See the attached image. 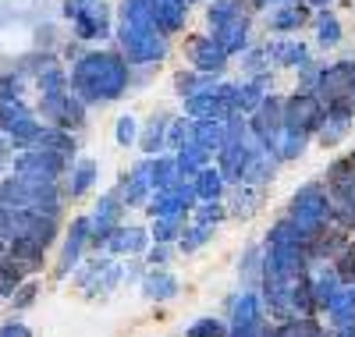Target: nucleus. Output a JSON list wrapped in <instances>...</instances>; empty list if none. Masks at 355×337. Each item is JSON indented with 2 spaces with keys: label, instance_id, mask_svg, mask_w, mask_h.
Listing matches in <instances>:
<instances>
[{
  "label": "nucleus",
  "instance_id": "nucleus-1",
  "mask_svg": "<svg viewBox=\"0 0 355 337\" xmlns=\"http://www.w3.org/2000/svg\"><path fill=\"white\" fill-rule=\"evenodd\" d=\"M68 89L89 107V103H114L128 89V64L114 50H89L75 60L68 75Z\"/></svg>",
  "mask_w": 355,
  "mask_h": 337
},
{
  "label": "nucleus",
  "instance_id": "nucleus-2",
  "mask_svg": "<svg viewBox=\"0 0 355 337\" xmlns=\"http://www.w3.org/2000/svg\"><path fill=\"white\" fill-rule=\"evenodd\" d=\"M125 64H153L167 53V36L157 28L153 15L146 11V0H125L121 4V28H117Z\"/></svg>",
  "mask_w": 355,
  "mask_h": 337
},
{
  "label": "nucleus",
  "instance_id": "nucleus-3",
  "mask_svg": "<svg viewBox=\"0 0 355 337\" xmlns=\"http://www.w3.org/2000/svg\"><path fill=\"white\" fill-rule=\"evenodd\" d=\"M206 25H210V40L227 57L249 46V11L242 8V0H214L206 8Z\"/></svg>",
  "mask_w": 355,
  "mask_h": 337
},
{
  "label": "nucleus",
  "instance_id": "nucleus-4",
  "mask_svg": "<svg viewBox=\"0 0 355 337\" xmlns=\"http://www.w3.org/2000/svg\"><path fill=\"white\" fill-rule=\"evenodd\" d=\"M196 192H192V181L189 178H174L171 185L157 189L150 196V202H146V213H150L153 221H185L189 213L196 209Z\"/></svg>",
  "mask_w": 355,
  "mask_h": 337
},
{
  "label": "nucleus",
  "instance_id": "nucleus-5",
  "mask_svg": "<svg viewBox=\"0 0 355 337\" xmlns=\"http://www.w3.org/2000/svg\"><path fill=\"white\" fill-rule=\"evenodd\" d=\"M36 117L43 121L46 128L78 132L85 125V103L71 93V89H64V93H46V96H40Z\"/></svg>",
  "mask_w": 355,
  "mask_h": 337
},
{
  "label": "nucleus",
  "instance_id": "nucleus-6",
  "mask_svg": "<svg viewBox=\"0 0 355 337\" xmlns=\"http://www.w3.org/2000/svg\"><path fill=\"white\" fill-rule=\"evenodd\" d=\"M64 171H68V160L57 157V153L25 149V153H15V157H11V171L8 174L25 178V181H53V185H61Z\"/></svg>",
  "mask_w": 355,
  "mask_h": 337
},
{
  "label": "nucleus",
  "instance_id": "nucleus-7",
  "mask_svg": "<svg viewBox=\"0 0 355 337\" xmlns=\"http://www.w3.org/2000/svg\"><path fill=\"white\" fill-rule=\"evenodd\" d=\"M352 85H355V60H338V64L320 68L316 85H313V96L323 107L352 103Z\"/></svg>",
  "mask_w": 355,
  "mask_h": 337
},
{
  "label": "nucleus",
  "instance_id": "nucleus-8",
  "mask_svg": "<svg viewBox=\"0 0 355 337\" xmlns=\"http://www.w3.org/2000/svg\"><path fill=\"white\" fill-rule=\"evenodd\" d=\"M189 121H227L234 114V82H217L199 96L185 100Z\"/></svg>",
  "mask_w": 355,
  "mask_h": 337
},
{
  "label": "nucleus",
  "instance_id": "nucleus-9",
  "mask_svg": "<svg viewBox=\"0 0 355 337\" xmlns=\"http://www.w3.org/2000/svg\"><path fill=\"white\" fill-rule=\"evenodd\" d=\"M125 202H121V196L117 192H103L100 199H96V206H93V213H89V249H103L107 245V238L121 227L125 221Z\"/></svg>",
  "mask_w": 355,
  "mask_h": 337
},
{
  "label": "nucleus",
  "instance_id": "nucleus-10",
  "mask_svg": "<svg viewBox=\"0 0 355 337\" xmlns=\"http://www.w3.org/2000/svg\"><path fill=\"white\" fill-rule=\"evenodd\" d=\"M64 18L75 25V36L85 43H96L110 33V11L93 0V4H82V0H64Z\"/></svg>",
  "mask_w": 355,
  "mask_h": 337
},
{
  "label": "nucleus",
  "instance_id": "nucleus-11",
  "mask_svg": "<svg viewBox=\"0 0 355 337\" xmlns=\"http://www.w3.org/2000/svg\"><path fill=\"white\" fill-rule=\"evenodd\" d=\"M281 103L284 100H277V96H266L249 117H245V125H249V135L266 149V153H274V142L281 139V132H284V114H281Z\"/></svg>",
  "mask_w": 355,
  "mask_h": 337
},
{
  "label": "nucleus",
  "instance_id": "nucleus-12",
  "mask_svg": "<svg viewBox=\"0 0 355 337\" xmlns=\"http://www.w3.org/2000/svg\"><path fill=\"white\" fill-rule=\"evenodd\" d=\"M281 114H284V132H299V135H313L323 121V103L313 96V93H295L281 103Z\"/></svg>",
  "mask_w": 355,
  "mask_h": 337
},
{
  "label": "nucleus",
  "instance_id": "nucleus-13",
  "mask_svg": "<svg viewBox=\"0 0 355 337\" xmlns=\"http://www.w3.org/2000/svg\"><path fill=\"white\" fill-rule=\"evenodd\" d=\"M85 252H89V217H75V221L68 224V231L61 234V252H57L53 277H57V281L71 277V270L82 263Z\"/></svg>",
  "mask_w": 355,
  "mask_h": 337
},
{
  "label": "nucleus",
  "instance_id": "nucleus-14",
  "mask_svg": "<svg viewBox=\"0 0 355 337\" xmlns=\"http://www.w3.org/2000/svg\"><path fill=\"white\" fill-rule=\"evenodd\" d=\"M256 149H259V142L252 139V135H245V139H234V142H224V149L217 153V160H220V178H224V185H242L245 181V174H249V164H252V157H256Z\"/></svg>",
  "mask_w": 355,
  "mask_h": 337
},
{
  "label": "nucleus",
  "instance_id": "nucleus-15",
  "mask_svg": "<svg viewBox=\"0 0 355 337\" xmlns=\"http://www.w3.org/2000/svg\"><path fill=\"white\" fill-rule=\"evenodd\" d=\"M96 178H100V167H96L93 157H75L68 164V171H64V185H61L64 202L89 196V189H96Z\"/></svg>",
  "mask_w": 355,
  "mask_h": 337
},
{
  "label": "nucleus",
  "instance_id": "nucleus-16",
  "mask_svg": "<svg viewBox=\"0 0 355 337\" xmlns=\"http://www.w3.org/2000/svg\"><path fill=\"white\" fill-rule=\"evenodd\" d=\"M150 227H139V224H121L110 238H107V245L103 249L110 252V256H146V249H150Z\"/></svg>",
  "mask_w": 355,
  "mask_h": 337
},
{
  "label": "nucleus",
  "instance_id": "nucleus-17",
  "mask_svg": "<svg viewBox=\"0 0 355 337\" xmlns=\"http://www.w3.org/2000/svg\"><path fill=\"white\" fill-rule=\"evenodd\" d=\"M189 60L196 64V71H202V75H224V68H227V53L210 40V36H192L189 40Z\"/></svg>",
  "mask_w": 355,
  "mask_h": 337
},
{
  "label": "nucleus",
  "instance_id": "nucleus-18",
  "mask_svg": "<svg viewBox=\"0 0 355 337\" xmlns=\"http://www.w3.org/2000/svg\"><path fill=\"white\" fill-rule=\"evenodd\" d=\"M352 121H355V107L352 103H334V107H323V121H320V146H338L345 142V135L352 132Z\"/></svg>",
  "mask_w": 355,
  "mask_h": 337
},
{
  "label": "nucleus",
  "instance_id": "nucleus-19",
  "mask_svg": "<svg viewBox=\"0 0 355 337\" xmlns=\"http://www.w3.org/2000/svg\"><path fill=\"white\" fill-rule=\"evenodd\" d=\"M178 291H182V284H178V277L167 266H150L142 273V295H146V302H171V298H178Z\"/></svg>",
  "mask_w": 355,
  "mask_h": 337
},
{
  "label": "nucleus",
  "instance_id": "nucleus-20",
  "mask_svg": "<svg viewBox=\"0 0 355 337\" xmlns=\"http://www.w3.org/2000/svg\"><path fill=\"white\" fill-rule=\"evenodd\" d=\"M117 196H121V202L132 206V209L150 202V196H153V181H150V171H146V160L135 164V167L121 178V192H117Z\"/></svg>",
  "mask_w": 355,
  "mask_h": 337
},
{
  "label": "nucleus",
  "instance_id": "nucleus-21",
  "mask_svg": "<svg viewBox=\"0 0 355 337\" xmlns=\"http://www.w3.org/2000/svg\"><path fill=\"white\" fill-rule=\"evenodd\" d=\"M146 11L153 15L157 28L164 36L178 33L185 25V11H189V0H146Z\"/></svg>",
  "mask_w": 355,
  "mask_h": 337
},
{
  "label": "nucleus",
  "instance_id": "nucleus-22",
  "mask_svg": "<svg viewBox=\"0 0 355 337\" xmlns=\"http://www.w3.org/2000/svg\"><path fill=\"white\" fill-rule=\"evenodd\" d=\"M263 50H266V60L274 68H302L309 60V50L299 40H277V43H266Z\"/></svg>",
  "mask_w": 355,
  "mask_h": 337
},
{
  "label": "nucleus",
  "instance_id": "nucleus-23",
  "mask_svg": "<svg viewBox=\"0 0 355 337\" xmlns=\"http://www.w3.org/2000/svg\"><path fill=\"white\" fill-rule=\"evenodd\" d=\"M270 75V71H266ZM266 75H252L245 82H234V114H252L266 100Z\"/></svg>",
  "mask_w": 355,
  "mask_h": 337
},
{
  "label": "nucleus",
  "instance_id": "nucleus-24",
  "mask_svg": "<svg viewBox=\"0 0 355 337\" xmlns=\"http://www.w3.org/2000/svg\"><path fill=\"white\" fill-rule=\"evenodd\" d=\"M256 323H263L259 291H242L239 298H231V323L227 327H256Z\"/></svg>",
  "mask_w": 355,
  "mask_h": 337
},
{
  "label": "nucleus",
  "instance_id": "nucleus-25",
  "mask_svg": "<svg viewBox=\"0 0 355 337\" xmlns=\"http://www.w3.org/2000/svg\"><path fill=\"white\" fill-rule=\"evenodd\" d=\"M8 256L21 266L25 277H33V273H40L46 266V249H43V245H36V241H28V238H18L11 249H8Z\"/></svg>",
  "mask_w": 355,
  "mask_h": 337
},
{
  "label": "nucleus",
  "instance_id": "nucleus-26",
  "mask_svg": "<svg viewBox=\"0 0 355 337\" xmlns=\"http://www.w3.org/2000/svg\"><path fill=\"white\" fill-rule=\"evenodd\" d=\"M192 192H196V199H199V202H224L227 185H224L220 171L210 164V167H202V171L192 178Z\"/></svg>",
  "mask_w": 355,
  "mask_h": 337
},
{
  "label": "nucleus",
  "instance_id": "nucleus-27",
  "mask_svg": "<svg viewBox=\"0 0 355 337\" xmlns=\"http://www.w3.org/2000/svg\"><path fill=\"white\" fill-rule=\"evenodd\" d=\"M167 125H171L167 114H153L150 125L142 128V135H139L135 142H139V149L146 153V157H157V153L167 149Z\"/></svg>",
  "mask_w": 355,
  "mask_h": 337
},
{
  "label": "nucleus",
  "instance_id": "nucleus-28",
  "mask_svg": "<svg viewBox=\"0 0 355 337\" xmlns=\"http://www.w3.org/2000/svg\"><path fill=\"white\" fill-rule=\"evenodd\" d=\"M40 135H43V121H40L36 114H33V117H25V121H18L15 128H8V132H4V139L11 142V149H15V153L36 149Z\"/></svg>",
  "mask_w": 355,
  "mask_h": 337
},
{
  "label": "nucleus",
  "instance_id": "nucleus-29",
  "mask_svg": "<svg viewBox=\"0 0 355 337\" xmlns=\"http://www.w3.org/2000/svg\"><path fill=\"white\" fill-rule=\"evenodd\" d=\"M309 281H313V302H316V309L323 313V309H327V302L338 295V288H341V277L334 273V266H320L316 273L309 270Z\"/></svg>",
  "mask_w": 355,
  "mask_h": 337
},
{
  "label": "nucleus",
  "instance_id": "nucleus-30",
  "mask_svg": "<svg viewBox=\"0 0 355 337\" xmlns=\"http://www.w3.org/2000/svg\"><path fill=\"white\" fill-rule=\"evenodd\" d=\"M36 149L57 153V157H64V160L71 164V160H75V149H78V142H75V135H71V132H61V128H46V125H43V135H40Z\"/></svg>",
  "mask_w": 355,
  "mask_h": 337
},
{
  "label": "nucleus",
  "instance_id": "nucleus-31",
  "mask_svg": "<svg viewBox=\"0 0 355 337\" xmlns=\"http://www.w3.org/2000/svg\"><path fill=\"white\" fill-rule=\"evenodd\" d=\"M210 160H214L210 153H206V149H199L196 142H189L185 149H178V153H174V164H178V178H189V181H192V178H196V174H199L202 167H210Z\"/></svg>",
  "mask_w": 355,
  "mask_h": 337
},
{
  "label": "nucleus",
  "instance_id": "nucleus-32",
  "mask_svg": "<svg viewBox=\"0 0 355 337\" xmlns=\"http://www.w3.org/2000/svg\"><path fill=\"white\" fill-rule=\"evenodd\" d=\"M192 142H196L199 149H206L210 157H217V153L224 149V121H196Z\"/></svg>",
  "mask_w": 355,
  "mask_h": 337
},
{
  "label": "nucleus",
  "instance_id": "nucleus-33",
  "mask_svg": "<svg viewBox=\"0 0 355 337\" xmlns=\"http://www.w3.org/2000/svg\"><path fill=\"white\" fill-rule=\"evenodd\" d=\"M146 171H150V181H153V192L171 185L178 178V164H174V153H157V157H146Z\"/></svg>",
  "mask_w": 355,
  "mask_h": 337
},
{
  "label": "nucleus",
  "instance_id": "nucleus-34",
  "mask_svg": "<svg viewBox=\"0 0 355 337\" xmlns=\"http://www.w3.org/2000/svg\"><path fill=\"white\" fill-rule=\"evenodd\" d=\"M274 337H331V334L320 327L316 316H291L274 330Z\"/></svg>",
  "mask_w": 355,
  "mask_h": 337
},
{
  "label": "nucleus",
  "instance_id": "nucleus-35",
  "mask_svg": "<svg viewBox=\"0 0 355 337\" xmlns=\"http://www.w3.org/2000/svg\"><path fill=\"white\" fill-rule=\"evenodd\" d=\"M309 146V135H299V132H281V139L274 142V153L270 157L277 164H288V160H299Z\"/></svg>",
  "mask_w": 355,
  "mask_h": 337
},
{
  "label": "nucleus",
  "instance_id": "nucleus-36",
  "mask_svg": "<svg viewBox=\"0 0 355 337\" xmlns=\"http://www.w3.org/2000/svg\"><path fill=\"white\" fill-rule=\"evenodd\" d=\"M36 85H40V96L64 93V89H68V75H64V68L57 64V60H46V64L36 71Z\"/></svg>",
  "mask_w": 355,
  "mask_h": 337
},
{
  "label": "nucleus",
  "instance_id": "nucleus-37",
  "mask_svg": "<svg viewBox=\"0 0 355 337\" xmlns=\"http://www.w3.org/2000/svg\"><path fill=\"white\" fill-rule=\"evenodd\" d=\"M220 78L217 75H202V71H182L174 78V85H178V93H182L185 100L189 96H199V93H206V89H214Z\"/></svg>",
  "mask_w": 355,
  "mask_h": 337
},
{
  "label": "nucleus",
  "instance_id": "nucleus-38",
  "mask_svg": "<svg viewBox=\"0 0 355 337\" xmlns=\"http://www.w3.org/2000/svg\"><path fill=\"white\" fill-rule=\"evenodd\" d=\"M306 21V4H281L270 18V28L274 33H291V28H299Z\"/></svg>",
  "mask_w": 355,
  "mask_h": 337
},
{
  "label": "nucleus",
  "instance_id": "nucleus-39",
  "mask_svg": "<svg viewBox=\"0 0 355 337\" xmlns=\"http://www.w3.org/2000/svg\"><path fill=\"white\" fill-rule=\"evenodd\" d=\"M25 281V273L21 266L8 256V252H0V298H11V291Z\"/></svg>",
  "mask_w": 355,
  "mask_h": 337
},
{
  "label": "nucleus",
  "instance_id": "nucleus-40",
  "mask_svg": "<svg viewBox=\"0 0 355 337\" xmlns=\"http://www.w3.org/2000/svg\"><path fill=\"white\" fill-rule=\"evenodd\" d=\"M231 213H227L224 202H196V209H192V224H202V227H217Z\"/></svg>",
  "mask_w": 355,
  "mask_h": 337
},
{
  "label": "nucleus",
  "instance_id": "nucleus-41",
  "mask_svg": "<svg viewBox=\"0 0 355 337\" xmlns=\"http://www.w3.org/2000/svg\"><path fill=\"white\" fill-rule=\"evenodd\" d=\"M239 273L245 277L249 291H256V288H259V273H263V245H252V249L242 256V263H239Z\"/></svg>",
  "mask_w": 355,
  "mask_h": 337
},
{
  "label": "nucleus",
  "instance_id": "nucleus-42",
  "mask_svg": "<svg viewBox=\"0 0 355 337\" xmlns=\"http://www.w3.org/2000/svg\"><path fill=\"white\" fill-rule=\"evenodd\" d=\"M36 110L28 107L25 100H0V132H8V128H15L18 121H25V117H33Z\"/></svg>",
  "mask_w": 355,
  "mask_h": 337
},
{
  "label": "nucleus",
  "instance_id": "nucleus-43",
  "mask_svg": "<svg viewBox=\"0 0 355 337\" xmlns=\"http://www.w3.org/2000/svg\"><path fill=\"white\" fill-rule=\"evenodd\" d=\"M316 40H320L323 46H338V43H341V21H338L327 8L316 15Z\"/></svg>",
  "mask_w": 355,
  "mask_h": 337
},
{
  "label": "nucleus",
  "instance_id": "nucleus-44",
  "mask_svg": "<svg viewBox=\"0 0 355 337\" xmlns=\"http://www.w3.org/2000/svg\"><path fill=\"white\" fill-rule=\"evenodd\" d=\"M36 295H40V281L36 277H25L15 291H11V298H8V305L15 313H25V309H33V302H36Z\"/></svg>",
  "mask_w": 355,
  "mask_h": 337
},
{
  "label": "nucleus",
  "instance_id": "nucleus-45",
  "mask_svg": "<svg viewBox=\"0 0 355 337\" xmlns=\"http://www.w3.org/2000/svg\"><path fill=\"white\" fill-rule=\"evenodd\" d=\"M210 238H214V227L192 224V227H185V231H182V238H178V249H182L185 256H192V252H199Z\"/></svg>",
  "mask_w": 355,
  "mask_h": 337
},
{
  "label": "nucleus",
  "instance_id": "nucleus-46",
  "mask_svg": "<svg viewBox=\"0 0 355 337\" xmlns=\"http://www.w3.org/2000/svg\"><path fill=\"white\" fill-rule=\"evenodd\" d=\"M192 128H196V121H189V117L171 121V125H167V149H171V153L185 149V146L192 142Z\"/></svg>",
  "mask_w": 355,
  "mask_h": 337
},
{
  "label": "nucleus",
  "instance_id": "nucleus-47",
  "mask_svg": "<svg viewBox=\"0 0 355 337\" xmlns=\"http://www.w3.org/2000/svg\"><path fill=\"white\" fill-rule=\"evenodd\" d=\"M182 231H185V221H153V227H150V241L153 245H171V241H178L182 238Z\"/></svg>",
  "mask_w": 355,
  "mask_h": 337
},
{
  "label": "nucleus",
  "instance_id": "nucleus-48",
  "mask_svg": "<svg viewBox=\"0 0 355 337\" xmlns=\"http://www.w3.org/2000/svg\"><path fill=\"white\" fill-rule=\"evenodd\" d=\"M185 337H227V323L217 316H202L185 330Z\"/></svg>",
  "mask_w": 355,
  "mask_h": 337
},
{
  "label": "nucleus",
  "instance_id": "nucleus-49",
  "mask_svg": "<svg viewBox=\"0 0 355 337\" xmlns=\"http://www.w3.org/2000/svg\"><path fill=\"white\" fill-rule=\"evenodd\" d=\"M242 68L252 75H266V68H270V60H266V50L263 46H245L242 50Z\"/></svg>",
  "mask_w": 355,
  "mask_h": 337
},
{
  "label": "nucleus",
  "instance_id": "nucleus-50",
  "mask_svg": "<svg viewBox=\"0 0 355 337\" xmlns=\"http://www.w3.org/2000/svg\"><path fill=\"white\" fill-rule=\"evenodd\" d=\"M21 89H25V75L18 68L0 75V100H21Z\"/></svg>",
  "mask_w": 355,
  "mask_h": 337
},
{
  "label": "nucleus",
  "instance_id": "nucleus-51",
  "mask_svg": "<svg viewBox=\"0 0 355 337\" xmlns=\"http://www.w3.org/2000/svg\"><path fill=\"white\" fill-rule=\"evenodd\" d=\"M135 139H139L135 117H121V121H117V146H132Z\"/></svg>",
  "mask_w": 355,
  "mask_h": 337
},
{
  "label": "nucleus",
  "instance_id": "nucleus-52",
  "mask_svg": "<svg viewBox=\"0 0 355 337\" xmlns=\"http://www.w3.org/2000/svg\"><path fill=\"white\" fill-rule=\"evenodd\" d=\"M0 337H33V330H28V323H21V320H4L0 323Z\"/></svg>",
  "mask_w": 355,
  "mask_h": 337
},
{
  "label": "nucleus",
  "instance_id": "nucleus-53",
  "mask_svg": "<svg viewBox=\"0 0 355 337\" xmlns=\"http://www.w3.org/2000/svg\"><path fill=\"white\" fill-rule=\"evenodd\" d=\"M167 259H171L167 245H150V249H146V263L150 266H167Z\"/></svg>",
  "mask_w": 355,
  "mask_h": 337
},
{
  "label": "nucleus",
  "instance_id": "nucleus-54",
  "mask_svg": "<svg viewBox=\"0 0 355 337\" xmlns=\"http://www.w3.org/2000/svg\"><path fill=\"white\" fill-rule=\"evenodd\" d=\"M11 157H15V149H11V142L4 139V132H0V167H11Z\"/></svg>",
  "mask_w": 355,
  "mask_h": 337
},
{
  "label": "nucleus",
  "instance_id": "nucleus-55",
  "mask_svg": "<svg viewBox=\"0 0 355 337\" xmlns=\"http://www.w3.org/2000/svg\"><path fill=\"white\" fill-rule=\"evenodd\" d=\"M256 4H259V8H270V4H277V8H281V4H291V0H256Z\"/></svg>",
  "mask_w": 355,
  "mask_h": 337
},
{
  "label": "nucleus",
  "instance_id": "nucleus-56",
  "mask_svg": "<svg viewBox=\"0 0 355 337\" xmlns=\"http://www.w3.org/2000/svg\"><path fill=\"white\" fill-rule=\"evenodd\" d=\"M327 0H306V8H323Z\"/></svg>",
  "mask_w": 355,
  "mask_h": 337
},
{
  "label": "nucleus",
  "instance_id": "nucleus-57",
  "mask_svg": "<svg viewBox=\"0 0 355 337\" xmlns=\"http://www.w3.org/2000/svg\"><path fill=\"white\" fill-rule=\"evenodd\" d=\"M352 107H355V85H352Z\"/></svg>",
  "mask_w": 355,
  "mask_h": 337
},
{
  "label": "nucleus",
  "instance_id": "nucleus-58",
  "mask_svg": "<svg viewBox=\"0 0 355 337\" xmlns=\"http://www.w3.org/2000/svg\"><path fill=\"white\" fill-rule=\"evenodd\" d=\"M82 4H93V0H82Z\"/></svg>",
  "mask_w": 355,
  "mask_h": 337
},
{
  "label": "nucleus",
  "instance_id": "nucleus-59",
  "mask_svg": "<svg viewBox=\"0 0 355 337\" xmlns=\"http://www.w3.org/2000/svg\"><path fill=\"white\" fill-rule=\"evenodd\" d=\"M0 178H4V167H0Z\"/></svg>",
  "mask_w": 355,
  "mask_h": 337
},
{
  "label": "nucleus",
  "instance_id": "nucleus-60",
  "mask_svg": "<svg viewBox=\"0 0 355 337\" xmlns=\"http://www.w3.org/2000/svg\"><path fill=\"white\" fill-rule=\"evenodd\" d=\"M0 302H4V298H0Z\"/></svg>",
  "mask_w": 355,
  "mask_h": 337
}]
</instances>
